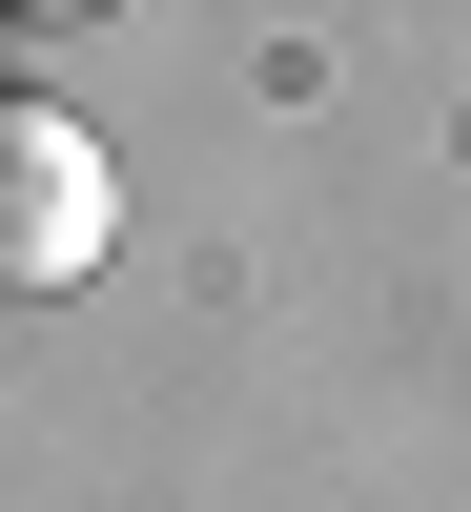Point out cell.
<instances>
[{"mask_svg": "<svg viewBox=\"0 0 471 512\" xmlns=\"http://www.w3.org/2000/svg\"><path fill=\"white\" fill-rule=\"evenodd\" d=\"M103 246H123V185H103V144H82L62 103H0V308L82 287Z\"/></svg>", "mask_w": 471, "mask_h": 512, "instance_id": "6da1fadb", "label": "cell"}]
</instances>
